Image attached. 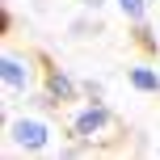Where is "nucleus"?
Instances as JSON below:
<instances>
[{
  "mask_svg": "<svg viewBox=\"0 0 160 160\" xmlns=\"http://www.w3.org/2000/svg\"><path fill=\"white\" fill-rule=\"evenodd\" d=\"M110 127H114V110L105 105V97H88L80 110H72V118H68V139L76 143L68 156H76V152H84L88 143H97Z\"/></svg>",
  "mask_w": 160,
  "mask_h": 160,
  "instance_id": "obj_1",
  "label": "nucleus"
},
{
  "mask_svg": "<svg viewBox=\"0 0 160 160\" xmlns=\"http://www.w3.org/2000/svg\"><path fill=\"white\" fill-rule=\"evenodd\" d=\"M8 148L13 152H47L51 139H55V122L47 114H17L8 118Z\"/></svg>",
  "mask_w": 160,
  "mask_h": 160,
  "instance_id": "obj_2",
  "label": "nucleus"
},
{
  "mask_svg": "<svg viewBox=\"0 0 160 160\" xmlns=\"http://www.w3.org/2000/svg\"><path fill=\"white\" fill-rule=\"evenodd\" d=\"M0 80H4V93L8 97H30L38 88V59L30 51H13L8 47L0 55Z\"/></svg>",
  "mask_w": 160,
  "mask_h": 160,
  "instance_id": "obj_3",
  "label": "nucleus"
},
{
  "mask_svg": "<svg viewBox=\"0 0 160 160\" xmlns=\"http://www.w3.org/2000/svg\"><path fill=\"white\" fill-rule=\"evenodd\" d=\"M42 88L55 97V105H59V110H63V105H72V101H80V93H84V88H80L76 80L63 72V68H47V80H42Z\"/></svg>",
  "mask_w": 160,
  "mask_h": 160,
  "instance_id": "obj_4",
  "label": "nucleus"
},
{
  "mask_svg": "<svg viewBox=\"0 0 160 160\" xmlns=\"http://www.w3.org/2000/svg\"><path fill=\"white\" fill-rule=\"evenodd\" d=\"M127 84L135 88V93L156 97V93H160V72H156V68H148V63H135V68H127Z\"/></svg>",
  "mask_w": 160,
  "mask_h": 160,
  "instance_id": "obj_5",
  "label": "nucleus"
},
{
  "mask_svg": "<svg viewBox=\"0 0 160 160\" xmlns=\"http://www.w3.org/2000/svg\"><path fill=\"white\" fill-rule=\"evenodd\" d=\"M114 4H118V13L127 17L131 25H135V21H148V4H152V0H114Z\"/></svg>",
  "mask_w": 160,
  "mask_h": 160,
  "instance_id": "obj_6",
  "label": "nucleus"
},
{
  "mask_svg": "<svg viewBox=\"0 0 160 160\" xmlns=\"http://www.w3.org/2000/svg\"><path fill=\"white\" fill-rule=\"evenodd\" d=\"M88 30L101 34V25H97V21H84V17H80V21H72V34H76V38H88Z\"/></svg>",
  "mask_w": 160,
  "mask_h": 160,
  "instance_id": "obj_7",
  "label": "nucleus"
},
{
  "mask_svg": "<svg viewBox=\"0 0 160 160\" xmlns=\"http://www.w3.org/2000/svg\"><path fill=\"white\" fill-rule=\"evenodd\" d=\"M80 88H84V97H105V84H101V80H80Z\"/></svg>",
  "mask_w": 160,
  "mask_h": 160,
  "instance_id": "obj_8",
  "label": "nucleus"
},
{
  "mask_svg": "<svg viewBox=\"0 0 160 160\" xmlns=\"http://www.w3.org/2000/svg\"><path fill=\"white\" fill-rule=\"evenodd\" d=\"M80 4H84L88 13H101V8H105V0H80Z\"/></svg>",
  "mask_w": 160,
  "mask_h": 160,
  "instance_id": "obj_9",
  "label": "nucleus"
},
{
  "mask_svg": "<svg viewBox=\"0 0 160 160\" xmlns=\"http://www.w3.org/2000/svg\"><path fill=\"white\" fill-rule=\"evenodd\" d=\"M156 30H160V21H156Z\"/></svg>",
  "mask_w": 160,
  "mask_h": 160,
  "instance_id": "obj_10",
  "label": "nucleus"
}]
</instances>
